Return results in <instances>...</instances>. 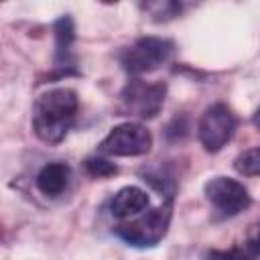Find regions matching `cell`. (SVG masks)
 Wrapping results in <instances>:
<instances>
[{
  "instance_id": "obj_1",
  "label": "cell",
  "mask_w": 260,
  "mask_h": 260,
  "mask_svg": "<svg viewBox=\"0 0 260 260\" xmlns=\"http://www.w3.org/2000/svg\"><path fill=\"white\" fill-rule=\"evenodd\" d=\"M79 100L69 87L43 91L32 104V132L45 144H59L75 124Z\"/></svg>"
},
{
  "instance_id": "obj_2",
  "label": "cell",
  "mask_w": 260,
  "mask_h": 260,
  "mask_svg": "<svg viewBox=\"0 0 260 260\" xmlns=\"http://www.w3.org/2000/svg\"><path fill=\"white\" fill-rule=\"evenodd\" d=\"M171 217H173V195H169L162 201V205L148 209V211H142V213L134 215V219L116 225L114 232L128 246L152 248L167 236L169 225H171Z\"/></svg>"
},
{
  "instance_id": "obj_3",
  "label": "cell",
  "mask_w": 260,
  "mask_h": 260,
  "mask_svg": "<svg viewBox=\"0 0 260 260\" xmlns=\"http://www.w3.org/2000/svg\"><path fill=\"white\" fill-rule=\"evenodd\" d=\"M175 43L162 37H142L130 47L122 49L118 59L124 71L132 75H142L160 69L175 55Z\"/></svg>"
},
{
  "instance_id": "obj_4",
  "label": "cell",
  "mask_w": 260,
  "mask_h": 260,
  "mask_svg": "<svg viewBox=\"0 0 260 260\" xmlns=\"http://www.w3.org/2000/svg\"><path fill=\"white\" fill-rule=\"evenodd\" d=\"M238 118L225 104L209 106L197 124V136L207 152H219L236 134Z\"/></svg>"
},
{
  "instance_id": "obj_5",
  "label": "cell",
  "mask_w": 260,
  "mask_h": 260,
  "mask_svg": "<svg viewBox=\"0 0 260 260\" xmlns=\"http://www.w3.org/2000/svg\"><path fill=\"white\" fill-rule=\"evenodd\" d=\"M152 146V134L138 122H124L114 126L100 142L98 150L108 156H142Z\"/></svg>"
},
{
  "instance_id": "obj_6",
  "label": "cell",
  "mask_w": 260,
  "mask_h": 260,
  "mask_svg": "<svg viewBox=\"0 0 260 260\" xmlns=\"http://www.w3.org/2000/svg\"><path fill=\"white\" fill-rule=\"evenodd\" d=\"M165 98H167V83H162V81L146 83L142 79L128 81L120 93L122 110L140 120L154 118L160 112Z\"/></svg>"
},
{
  "instance_id": "obj_7",
  "label": "cell",
  "mask_w": 260,
  "mask_h": 260,
  "mask_svg": "<svg viewBox=\"0 0 260 260\" xmlns=\"http://www.w3.org/2000/svg\"><path fill=\"white\" fill-rule=\"evenodd\" d=\"M207 201L223 215L234 217L242 211H246L252 205V197L244 183L230 179V177H213L203 187Z\"/></svg>"
},
{
  "instance_id": "obj_8",
  "label": "cell",
  "mask_w": 260,
  "mask_h": 260,
  "mask_svg": "<svg viewBox=\"0 0 260 260\" xmlns=\"http://www.w3.org/2000/svg\"><path fill=\"white\" fill-rule=\"evenodd\" d=\"M55 35V75H69L75 71V57L71 53V45L75 41V24L71 16H61L53 22Z\"/></svg>"
},
{
  "instance_id": "obj_9",
  "label": "cell",
  "mask_w": 260,
  "mask_h": 260,
  "mask_svg": "<svg viewBox=\"0 0 260 260\" xmlns=\"http://www.w3.org/2000/svg\"><path fill=\"white\" fill-rule=\"evenodd\" d=\"M148 207H150V199H148L146 191H142L140 187H134V185L122 187L110 201V213L118 219L134 217V215L146 211Z\"/></svg>"
},
{
  "instance_id": "obj_10",
  "label": "cell",
  "mask_w": 260,
  "mask_h": 260,
  "mask_svg": "<svg viewBox=\"0 0 260 260\" xmlns=\"http://www.w3.org/2000/svg\"><path fill=\"white\" fill-rule=\"evenodd\" d=\"M69 179H71V169L65 162H49L37 173L35 183L45 197H59L69 187Z\"/></svg>"
},
{
  "instance_id": "obj_11",
  "label": "cell",
  "mask_w": 260,
  "mask_h": 260,
  "mask_svg": "<svg viewBox=\"0 0 260 260\" xmlns=\"http://www.w3.org/2000/svg\"><path fill=\"white\" fill-rule=\"evenodd\" d=\"M258 248L256 242L246 244L244 248H230V250H209L205 260H256Z\"/></svg>"
},
{
  "instance_id": "obj_12",
  "label": "cell",
  "mask_w": 260,
  "mask_h": 260,
  "mask_svg": "<svg viewBox=\"0 0 260 260\" xmlns=\"http://www.w3.org/2000/svg\"><path fill=\"white\" fill-rule=\"evenodd\" d=\"M234 169L244 177H258V173H260V150L258 148L244 150L234 160Z\"/></svg>"
},
{
  "instance_id": "obj_13",
  "label": "cell",
  "mask_w": 260,
  "mask_h": 260,
  "mask_svg": "<svg viewBox=\"0 0 260 260\" xmlns=\"http://www.w3.org/2000/svg\"><path fill=\"white\" fill-rule=\"evenodd\" d=\"M85 169L89 171V175L100 177V179L112 177V175L118 173V167H116L114 162H110V160H106V158H100V156L87 158V160H85Z\"/></svg>"
}]
</instances>
